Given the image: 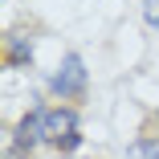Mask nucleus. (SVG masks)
Masks as SVG:
<instances>
[{"label":"nucleus","instance_id":"f257e3e1","mask_svg":"<svg viewBox=\"0 0 159 159\" xmlns=\"http://www.w3.org/2000/svg\"><path fill=\"white\" fill-rule=\"evenodd\" d=\"M41 139L53 143L57 151H78L82 147V135H78V114L66 110V106H53L41 114Z\"/></svg>","mask_w":159,"mask_h":159},{"label":"nucleus","instance_id":"f03ea898","mask_svg":"<svg viewBox=\"0 0 159 159\" xmlns=\"http://www.w3.org/2000/svg\"><path fill=\"white\" fill-rule=\"evenodd\" d=\"M86 61L78 57V53H66V61H61V70L53 74V94H61V98H82L86 94Z\"/></svg>","mask_w":159,"mask_h":159},{"label":"nucleus","instance_id":"7ed1b4c3","mask_svg":"<svg viewBox=\"0 0 159 159\" xmlns=\"http://www.w3.org/2000/svg\"><path fill=\"white\" fill-rule=\"evenodd\" d=\"M41 114H45V110L37 106V110H29V114L16 122V139H12L16 151H29L33 143H45V139H41Z\"/></svg>","mask_w":159,"mask_h":159},{"label":"nucleus","instance_id":"20e7f679","mask_svg":"<svg viewBox=\"0 0 159 159\" xmlns=\"http://www.w3.org/2000/svg\"><path fill=\"white\" fill-rule=\"evenodd\" d=\"M29 57H33L29 37H25V33H12V37H8V61H12V66H29Z\"/></svg>","mask_w":159,"mask_h":159},{"label":"nucleus","instance_id":"39448f33","mask_svg":"<svg viewBox=\"0 0 159 159\" xmlns=\"http://www.w3.org/2000/svg\"><path fill=\"white\" fill-rule=\"evenodd\" d=\"M126 159H159V139H139L126 147Z\"/></svg>","mask_w":159,"mask_h":159},{"label":"nucleus","instance_id":"423d86ee","mask_svg":"<svg viewBox=\"0 0 159 159\" xmlns=\"http://www.w3.org/2000/svg\"><path fill=\"white\" fill-rule=\"evenodd\" d=\"M143 20L147 25H159V0H143Z\"/></svg>","mask_w":159,"mask_h":159}]
</instances>
